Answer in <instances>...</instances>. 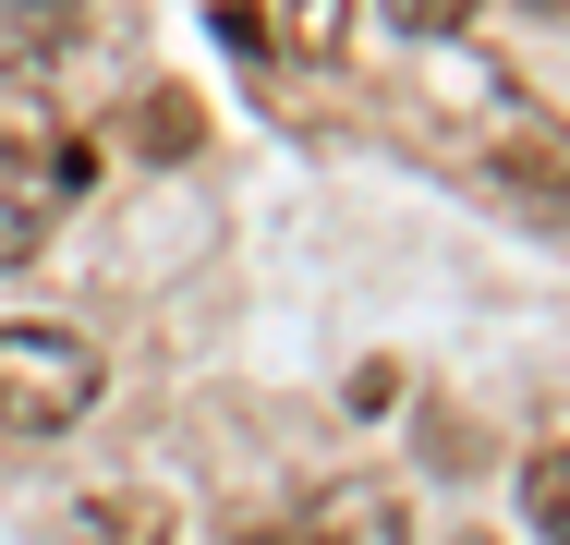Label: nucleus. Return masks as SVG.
Wrapping results in <instances>:
<instances>
[{"label":"nucleus","instance_id":"2","mask_svg":"<svg viewBox=\"0 0 570 545\" xmlns=\"http://www.w3.org/2000/svg\"><path fill=\"white\" fill-rule=\"evenodd\" d=\"M61 195H73V158H49V146H0V267H24V255L61 230Z\"/></svg>","mask_w":570,"mask_h":545},{"label":"nucleus","instance_id":"9","mask_svg":"<svg viewBox=\"0 0 570 545\" xmlns=\"http://www.w3.org/2000/svg\"><path fill=\"white\" fill-rule=\"evenodd\" d=\"M243 545H304V534H243Z\"/></svg>","mask_w":570,"mask_h":545},{"label":"nucleus","instance_id":"7","mask_svg":"<svg viewBox=\"0 0 570 545\" xmlns=\"http://www.w3.org/2000/svg\"><path fill=\"white\" fill-rule=\"evenodd\" d=\"M98 522H110V545H170V509L158 497H110Z\"/></svg>","mask_w":570,"mask_h":545},{"label":"nucleus","instance_id":"3","mask_svg":"<svg viewBox=\"0 0 570 545\" xmlns=\"http://www.w3.org/2000/svg\"><path fill=\"white\" fill-rule=\"evenodd\" d=\"M304 545H401V497H389V485H328Z\"/></svg>","mask_w":570,"mask_h":545},{"label":"nucleus","instance_id":"4","mask_svg":"<svg viewBox=\"0 0 570 545\" xmlns=\"http://www.w3.org/2000/svg\"><path fill=\"white\" fill-rule=\"evenodd\" d=\"M121 146H134V158H195V146H207V109L183 98V86H158V98L121 109Z\"/></svg>","mask_w":570,"mask_h":545},{"label":"nucleus","instance_id":"8","mask_svg":"<svg viewBox=\"0 0 570 545\" xmlns=\"http://www.w3.org/2000/svg\"><path fill=\"white\" fill-rule=\"evenodd\" d=\"M341 24H352V0H292V37L304 49H341Z\"/></svg>","mask_w":570,"mask_h":545},{"label":"nucleus","instance_id":"10","mask_svg":"<svg viewBox=\"0 0 570 545\" xmlns=\"http://www.w3.org/2000/svg\"><path fill=\"white\" fill-rule=\"evenodd\" d=\"M12 12H61V0H12Z\"/></svg>","mask_w":570,"mask_h":545},{"label":"nucleus","instance_id":"6","mask_svg":"<svg viewBox=\"0 0 570 545\" xmlns=\"http://www.w3.org/2000/svg\"><path fill=\"white\" fill-rule=\"evenodd\" d=\"M473 12H485V0H389V24H401V37H425V49H438V37H461Z\"/></svg>","mask_w":570,"mask_h":545},{"label":"nucleus","instance_id":"1","mask_svg":"<svg viewBox=\"0 0 570 545\" xmlns=\"http://www.w3.org/2000/svg\"><path fill=\"white\" fill-rule=\"evenodd\" d=\"M98 400V351L73 339V327H0V425L12 436H61L73 413Z\"/></svg>","mask_w":570,"mask_h":545},{"label":"nucleus","instance_id":"11","mask_svg":"<svg viewBox=\"0 0 570 545\" xmlns=\"http://www.w3.org/2000/svg\"><path fill=\"white\" fill-rule=\"evenodd\" d=\"M547 195H559V207H570V170H559V182H547Z\"/></svg>","mask_w":570,"mask_h":545},{"label":"nucleus","instance_id":"5","mask_svg":"<svg viewBox=\"0 0 570 545\" xmlns=\"http://www.w3.org/2000/svg\"><path fill=\"white\" fill-rule=\"evenodd\" d=\"M522 509H534L547 545H570V448H534V460H522Z\"/></svg>","mask_w":570,"mask_h":545}]
</instances>
